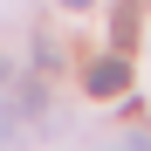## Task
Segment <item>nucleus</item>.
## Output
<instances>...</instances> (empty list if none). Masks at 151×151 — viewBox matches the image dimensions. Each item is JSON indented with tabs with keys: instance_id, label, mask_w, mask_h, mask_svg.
Wrapping results in <instances>:
<instances>
[{
	"instance_id": "f257e3e1",
	"label": "nucleus",
	"mask_w": 151,
	"mask_h": 151,
	"mask_svg": "<svg viewBox=\"0 0 151 151\" xmlns=\"http://www.w3.org/2000/svg\"><path fill=\"white\" fill-rule=\"evenodd\" d=\"M83 89H89V96H124V89H131V62H124V55H103V62H89Z\"/></svg>"
},
{
	"instance_id": "f03ea898",
	"label": "nucleus",
	"mask_w": 151,
	"mask_h": 151,
	"mask_svg": "<svg viewBox=\"0 0 151 151\" xmlns=\"http://www.w3.org/2000/svg\"><path fill=\"white\" fill-rule=\"evenodd\" d=\"M41 103H48V96H41V89H35V83H21V89H14V110H7V117H35V110H41Z\"/></svg>"
},
{
	"instance_id": "7ed1b4c3",
	"label": "nucleus",
	"mask_w": 151,
	"mask_h": 151,
	"mask_svg": "<svg viewBox=\"0 0 151 151\" xmlns=\"http://www.w3.org/2000/svg\"><path fill=\"white\" fill-rule=\"evenodd\" d=\"M62 7H89V0H62Z\"/></svg>"
},
{
	"instance_id": "20e7f679",
	"label": "nucleus",
	"mask_w": 151,
	"mask_h": 151,
	"mask_svg": "<svg viewBox=\"0 0 151 151\" xmlns=\"http://www.w3.org/2000/svg\"><path fill=\"white\" fill-rule=\"evenodd\" d=\"M0 83H7V62H0Z\"/></svg>"
}]
</instances>
